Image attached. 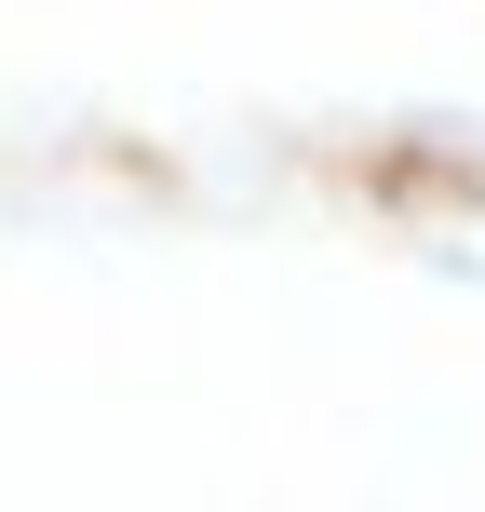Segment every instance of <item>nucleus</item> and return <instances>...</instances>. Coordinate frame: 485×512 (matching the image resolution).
I'll return each instance as SVG.
<instances>
[]
</instances>
